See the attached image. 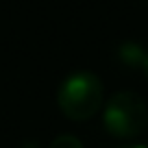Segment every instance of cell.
Instances as JSON below:
<instances>
[{"label":"cell","mask_w":148,"mask_h":148,"mask_svg":"<svg viewBox=\"0 0 148 148\" xmlns=\"http://www.w3.org/2000/svg\"><path fill=\"white\" fill-rule=\"evenodd\" d=\"M118 148H148L146 144H124V146H118Z\"/></svg>","instance_id":"5"},{"label":"cell","mask_w":148,"mask_h":148,"mask_svg":"<svg viewBox=\"0 0 148 148\" xmlns=\"http://www.w3.org/2000/svg\"><path fill=\"white\" fill-rule=\"evenodd\" d=\"M144 72L148 74V52H146V63H144Z\"/></svg>","instance_id":"7"},{"label":"cell","mask_w":148,"mask_h":148,"mask_svg":"<svg viewBox=\"0 0 148 148\" xmlns=\"http://www.w3.org/2000/svg\"><path fill=\"white\" fill-rule=\"evenodd\" d=\"M102 102H105V85L96 74L87 70L68 74L57 89V107L72 122H85L94 118Z\"/></svg>","instance_id":"1"},{"label":"cell","mask_w":148,"mask_h":148,"mask_svg":"<svg viewBox=\"0 0 148 148\" xmlns=\"http://www.w3.org/2000/svg\"><path fill=\"white\" fill-rule=\"evenodd\" d=\"M102 126L116 139H135L148 126V107L135 92H116L102 111Z\"/></svg>","instance_id":"2"},{"label":"cell","mask_w":148,"mask_h":148,"mask_svg":"<svg viewBox=\"0 0 148 148\" xmlns=\"http://www.w3.org/2000/svg\"><path fill=\"white\" fill-rule=\"evenodd\" d=\"M22 148H42V146L35 144V142H26V144H22Z\"/></svg>","instance_id":"6"},{"label":"cell","mask_w":148,"mask_h":148,"mask_svg":"<svg viewBox=\"0 0 148 148\" xmlns=\"http://www.w3.org/2000/svg\"><path fill=\"white\" fill-rule=\"evenodd\" d=\"M146 52L148 50L139 42L129 39V42H122L120 46H118V61L129 70H139L146 63Z\"/></svg>","instance_id":"3"},{"label":"cell","mask_w":148,"mask_h":148,"mask_svg":"<svg viewBox=\"0 0 148 148\" xmlns=\"http://www.w3.org/2000/svg\"><path fill=\"white\" fill-rule=\"evenodd\" d=\"M50 148H85V146L76 135L63 133V135H57V137L50 142Z\"/></svg>","instance_id":"4"}]
</instances>
